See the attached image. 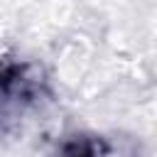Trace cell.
<instances>
[{
	"mask_svg": "<svg viewBox=\"0 0 157 157\" xmlns=\"http://www.w3.org/2000/svg\"><path fill=\"white\" fill-rule=\"evenodd\" d=\"M44 96L39 66L27 61H0V135L12 132Z\"/></svg>",
	"mask_w": 157,
	"mask_h": 157,
	"instance_id": "1",
	"label": "cell"
},
{
	"mask_svg": "<svg viewBox=\"0 0 157 157\" xmlns=\"http://www.w3.org/2000/svg\"><path fill=\"white\" fill-rule=\"evenodd\" d=\"M64 157H96V152L88 140H76L64 147Z\"/></svg>",
	"mask_w": 157,
	"mask_h": 157,
	"instance_id": "2",
	"label": "cell"
}]
</instances>
